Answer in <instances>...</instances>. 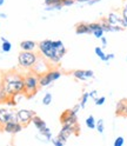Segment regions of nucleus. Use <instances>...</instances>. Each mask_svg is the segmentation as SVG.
I'll use <instances>...</instances> for the list:
<instances>
[{
    "label": "nucleus",
    "instance_id": "f03ea898",
    "mask_svg": "<svg viewBox=\"0 0 127 146\" xmlns=\"http://www.w3.org/2000/svg\"><path fill=\"white\" fill-rule=\"evenodd\" d=\"M1 83L5 86L10 96H17L25 93V81L24 76L17 72H7L3 76Z\"/></svg>",
    "mask_w": 127,
    "mask_h": 146
},
{
    "label": "nucleus",
    "instance_id": "bb28decb",
    "mask_svg": "<svg viewBox=\"0 0 127 146\" xmlns=\"http://www.w3.org/2000/svg\"><path fill=\"white\" fill-rule=\"evenodd\" d=\"M52 100H53V96H52V93H46L44 96V98H42V100H41V103L45 105V106H48V105H51L52 104Z\"/></svg>",
    "mask_w": 127,
    "mask_h": 146
},
{
    "label": "nucleus",
    "instance_id": "c756f323",
    "mask_svg": "<svg viewBox=\"0 0 127 146\" xmlns=\"http://www.w3.org/2000/svg\"><path fill=\"white\" fill-rule=\"evenodd\" d=\"M124 144H125L124 137H116L115 140H114V143H113L114 146H124Z\"/></svg>",
    "mask_w": 127,
    "mask_h": 146
},
{
    "label": "nucleus",
    "instance_id": "72a5a7b5",
    "mask_svg": "<svg viewBox=\"0 0 127 146\" xmlns=\"http://www.w3.org/2000/svg\"><path fill=\"white\" fill-rule=\"evenodd\" d=\"M89 98L93 100V102H95L97 98H98V91L97 90H93V91H91L89 92Z\"/></svg>",
    "mask_w": 127,
    "mask_h": 146
},
{
    "label": "nucleus",
    "instance_id": "4468645a",
    "mask_svg": "<svg viewBox=\"0 0 127 146\" xmlns=\"http://www.w3.org/2000/svg\"><path fill=\"white\" fill-rule=\"evenodd\" d=\"M99 23H100V25L103 27V30L105 31V33H114V32H121V31H124V29H122V27H120V26H113V25H111L110 23H108L107 18H103V19Z\"/></svg>",
    "mask_w": 127,
    "mask_h": 146
},
{
    "label": "nucleus",
    "instance_id": "f8f14e48",
    "mask_svg": "<svg viewBox=\"0 0 127 146\" xmlns=\"http://www.w3.org/2000/svg\"><path fill=\"white\" fill-rule=\"evenodd\" d=\"M72 76L80 81H86L94 78V72L92 70H75L72 72Z\"/></svg>",
    "mask_w": 127,
    "mask_h": 146
},
{
    "label": "nucleus",
    "instance_id": "e433bc0d",
    "mask_svg": "<svg viewBox=\"0 0 127 146\" xmlns=\"http://www.w3.org/2000/svg\"><path fill=\"white\" fill-rule=\"evenodd\" d=\"M100 40H101V47L103 48H106L107 47V38L105 35H103L101 38H100Z\"/></svg>",
    "mask_w": 127,
    "mask_h": 146
},
{
    "label": "nucleus",
    "instance_id": "4c0bfd02",
    "mask_svg": "<svg viewBox=\"0 0 127 146\" xmlns=\"http://www.w3.org/2000/svg\"><path fill=\"white\" fill-rule=\"evenodd\" d=\"M101 1H104V0H89V1L87 3V5L88 6H93V5L99 4V3H101Z\"/></svg>",
    "mask_w": 127,
    "mask_h": 146
},
{
    "label": "nucleus",
    "instance_id": "39448f33",
    "mask_svg": "<svg viewBox=\"0 0 127 146\" xmlns=\"http://www.w3.org/2000/svg\"><path fill=\"white\" fill-rule=\"evenodd\" d=\"M61 78V72L59 70H48L47 72L39 76V85L40 87H47L54 81H57Z\"/></svg>",
    "mask_w": 127,
    "mask_h": 146
},
{
    "label": "nucleus",
    "instance_id": "79ce46f5",
    "mask_svg": "<svg viewBox=\"0 0 127 146\" xmlns=\"http://www.w3.org/2000/svg\"><path fill=\"white\" fill-rule=\"evenodd\" d=\"M75 1L77 3H80V4H87L89 0H75Z\"/></svg>",
    "mask_w": 127,
    "mask_h": 146
},
{
    "label": "nucleus",
    "instance_id": "c85d7f7f",
    "mask_svg": "<svg viewBox=\"0 0 127 146\" xmlns=\"http://www.w3.org/2000/svg\"><path fill=\"white\" fill-rule=\"evenodd\" d=\"M7 106H10V107H15L18 102H17V99H15V96H10V98H8L6 100V103H5Z\"/></svg>",
    "mask_w": 127,
    "mask_h": 146
},
{
    "label": "nucleus",
    "instance_id": "7ed1b4c3",
    "mask_svg": "<svg viewBox=\"0 0 127 146\" xmlns=\"http://www.w3.org/2000/svg\"><path fill=\"white\" fill-rule=\"evenodd\" d=\"M24 81H25V97L27 99H31L38 93L40 88L39 74L35 72L27 73L26 76H24Z\"/></svg>",
    "mask_w": 127,
    "mask_h": 146
},
{
    "label": "nucleus",
    "instance_id": "20e7f679",
    "mask_svg": "<svg viewBox=\"0 0 127 146\" xmlns=\"http://www.w3.org/2000/svg\"><path fill=\"white\" fill-rule=\"evenodd\" d=\"M39 58V53H35L33 51H21L18 54V65L21 68L31 70L35 65Z\"/></svg>",
    "mask_w": 127,
    "mask_h": 146
},
{
    "label": "nucleus",
    "instance_id": "f3484780",
    "mask_svg": "<svg viewBox=\"0 0 127 146\" xmlns=\"http://www.w3.org/2000/svg\"><path fill=\"white\" fill-rule=\"evenodd\" d=\"M20 48L21 51H35V48H38V42L34 40H22L20 42Z\"/></svg>",
    "mask_w": 127,
    "mask_h": 146
},
{
    "label": "nucleus",
    "instance_id": "aec40b11",
    "mask_svg": "<svg viewBox=\"0 0 127 146\" xmlns=\"http://www.w3.org/2000/svg\"><path fill=\"white\" fill-rule=\"evenodd\" d=\"M39 135L44 137V143H51V139L53 138V135H52V131L50 127H45V129L40 130L39 131Z\"/></svg>",
    "mask_w": 127,
    "mask_h": 146
},
{
    "label": "nucleus",
    "instance_id": "a878e982",
    "mask_svg": "<svg viewBox=\"0 0 127 146\" xmlns=\"http://www.w3.org/2000/svg\"><path fill=\"white\" fill-rule=\"evenodd\" d=\"M88 99H89V92H84L83 96H81V99H80V107L81 108H85L86 107V104L88 102Z\"/></svg>",
    "mask_w": 127,
    "mask_h": 146
},
{
    "label": "nucleus",
    "instance_id": "393cba45",
    "mask_svg": "<svg viewBox=\"0 0 127 146\" xmlns=\"http://www.w3.org/2000/svg\"><path fill=\"white\" fill-rule=\"evenodd\" d=\"M62 5H59V4H52L50 6H45L44 10L46 11V12H54V11H60L62 10Z\"/></svg>",
    "mask_w": 127,
    "mask_h": 146
},
{
    "label": "nucleus",
    "instance_id": "58836bf2",
    "mask_svg": "<svg viewBox=\"0 0 127 146\" xmlns=\"http://www.w3.org/2000/svg\"><path fill=\"white\" fill-rule=\"evenodd\" d=\"M72 110H73V111L75 112V113H78L80 110H81V107H80V104H75L73 107H72Z\"/></svg>",
    "mask_w": 127,
    "mask_h": 146
},
{
    "label": "nucleus",
    "instance_id": "b1692460",
    "mask_svg": "<svg viewBox=\"0 0 127 146\" xmlns=\"http://www.w3.org/2000/svg\"><path fill=\"white\" fill-rule=\"evenodd\" d=\"M94 52H95V56H97L99 59H100V60H103V61L106 60V53H105V51H104L103 47H100V46L95 47V48H94Z\"/></svg>",
    "mask_w": 127,
    "mask_h": 146
},
{
    "label": "nucleus",
    "instance_id": "cd10ccee",
    "mask_svg": "<svg viewBox=\"0 0 127 146\" xmlns=\"http://www.w3.org/2000/svg\"><path fill=\"white\" fill-rule=\"evenodd\" d=\"M95 130L99 132V133H104V131H105V123H104V120L103 119H99V120H97V125H95Z\"/></svg>",
    "mask_w": 127,
    "mask_h": 146
},
{
    "label": "nucleus",
    "instance_id": "f704fd0d",
    "mask_svg": "<svg viewBox=\"0 0 127 146\" xmlns=\"http://www.w3.org/2000/svg\"><path fill=\"white\" fill-rule=\"evenodd\" d=\"M121 15H122V18L126 20V23H127V3L124 5V7H122V10H121Z\"/></svg>",
    "mask_w": 127,
    "mask_h": 146
},
{
    "label": "nucleus",
    "instance_id": "a19ab883",
    "mask_svg": "<svg viewBox=\"0 0 127 146\" xmlns=\"http://www.w3.org/2000/svg\"><path fill=\"white\" fill-rule=\"evenodd\" d=\"M0 19H7V14L0 12Z\"/></svg>",
    "mask_w": 127,
    "mask_h": 146
},
{
    "label": "nucleus",
    "instance_id": "2eb2a0df",
    "mask_svg": "<svg viewBox=\"0 0 127 146\" xmlns=\"http://www.w3.org/2000/svg\"><path fill=\"white\" fill-rule=\"evenodd\" d=\"M88 25H89L91 32H92V34L95 36L97 39H100L101 36L105 34V31L103 30L100 23H88Z\"/></svg>",
    "mask_w": 127,
    "mask_h": 146
},
{
    "label": "nucleus",
    "instance_id": "473e14b6",
    "mask_svg": "<svg viewBox=\"0 0 127 146\" xmlns=\"http://www.w3.org/2000/svg\"><path fill=\"white\" fill-rule=\"evenodd\" d=\"M75 4V0H62V6L64 7H69Z\"/></svg>",
    "mask_w": 127,
    "mask_h": 146
},
{
    "label": "nucleus",
    "instance_id": "7c9ffc66",
    "mask_svg": "<svg viewBox=\"0 0 127 146\" xmlns=\"http://www.w3.org/2000/svg\"><path fill=\"white\" fill-rule=\"evenodd\" d=\"M51 143H52L54 146H64V145H65V143L61 141V140L58 138V137H56V138H52V139H51Z\"/></svg>",
    "mask_w": 127,
    "mask_h": 146
},
{
    "label": "nucleus",
    "instance_id": "ddd939ff",
    "mask_svg": "<svg viewBox=\"0 0 127 146\" xmlns=\"http://www.w3.org/2000/svg\"><path fill=\"white\" fill-rule=\"evenodd\" d=\"M48 64H47V61L45 60V58L44 57H41L40 54H39V58H38V60H37V62H35V65L33 66V72H35V73H38V74L40 76V74H42V73H45L46 71H48Z\"/></svg>",
    "mask_w": 127,
    "mask_h": 146
},
{
    "label": "nucleus",
    "instance_id": "6ab92c4d",
    "mask_svg": "<svg viewBox=\"0 0 127 146\" xmlns=\"http://www.w3.org/2000/svg\"><path fill=\"white\" fill-rule=\"evenodd\" d=\"M32 123H33V125L35 126V129H37L38 131H40V130L45 129V127L47 126L46 121H45V120L42 119V118H40L39 115H37V114H35V115L33 117V119H32Z\"/></svg>",
    "mask_w": 127,
    "mask_h": 146
},
{
    "label": "nucleus",
    "instance_id": "4be33fe9",
    "mask_svg": "<svg viewBox=\"0 0 127 146\" xmlns=\"http://www.w3.org/2000/svg\"><path fill=\"white\" fill-rule=\"evenodd\" d=\"M10 98V94L7 93V91L5 88V86L3 85V83H0V103H6V100Z\"/></svg>",
    "mask_w": 127,
    "mask_h": 146
},
{
    "label": "nucleus",
    "instance_id": "dca6fc26",
    "mask_svg": "<svg viewBox=\"0 0 127 146\" xmlns=\"http://www.w3.org/2000/svg\"><path fill=\"white\" fill-rule=\"evenodd\" d=\"M75 34H78V35L92 34L88 23H79V24H77V26H75Z\"/></svg>",
    "mask_w": 127,
    "mask_h": 146
},
{
    "label": "nucleus",
    "instance_id": "6e6552de",
    "mask_svg": "<svg viewBox=\"0 0 127 146\" xmlns=\"http://www.w3.org/2000/svg\"><path fill=\"white\" fill-rule=\"evenodd\" d=\"M60 121H61V125H64V124L75 125V124H78V113H75L72 108H68L61 113Z\"/></svg>",
    "mask_w": 127,
    "mask_h": 146
},
{
    "label": "nucleus",
    "instance_id": "5701e85b",
    "mask_svg": "<svg viewBox=\"0 0 127 146\" xmlns=\"http://www.w3.org/2000/svg\"><path fill=\"white\" fill-rule=\"evenodd\" d=\"M86 126L91 130H94L95 129V125H97V121H95V118L93 115H88L86 118Z\"/></svg>",
    "mask_w": 127,
    "mask_h": 146
},
{
    "label": "nucleus",
    "instance_id": "f257e3e1",
    "mask_svg": "<svg viewBox=\"0 0 127 146\" xmlns=\"http://www.w3.org/2000/svg\"><path fill=\"white\" fill-rule=\"evenodd\" d=\"M39 54L45 59L50 60V62L57 65L66 54L67 50L61 40H51L45 39L38 42Z\"/></svg>",
    "mask_w": 127,
    "mask_h": 146
},
{
    "label": "nucleus",
    "instance_id": "0eeeda50",
    "mask_svg": "<svg viewBox=\"0 0 127 146\" xmlns=\"http://www.w3.org/2000/svg\"><path fill=\"white\" fill-rule=\"evenodd\" d=\"M18 114V121L20 124H22L24 126H27L32 123L33 117L35 115V112L33 110H27V108H21L17 111Z\"/></svg>",
    "mask_w": 127,
    "mask_h": 146
},
{
    "label": "nucleus",
    "instance_id": "a211bd4d",
    "mask_svg": "<svg viewBox=\"0 0 127 146\" xmlns=\"http://www.w3.org/2000/svg\"><path fill=\"white\" fill-rule=\"evenodd\" d=\"M126 106H127V99H120L115 105V114L116 115H124Z\"/></svg>",
    "mask_w": 127,
    "mask_h": 146
},
{
    "label": "nucleus",
    "instance_id": "c03bdc74",
    "mask_svg": "<svg viewBox=\"0 0 127 146\" xmlns=\"http://www.w3.org/2000/svg\"><path fill=\"white\" fill-rule=\"evenodd\" d=\"M124 115H126V117H127V106H126V110H125V113H124Z\"/></svg>",
    "mask_w": 127,
    "mask_h": 146
},
{
    "label": "nucleus",
    "instance_id": "ea45409f",
    "mask_svg": "<svg viewBox=\"0 0 127 146\" xmlns=\"http://www.w3.org/2000/svg\"><path fill=\"white\" fill-rule=\"evenodd\" d=\"M54 3V0H45V6H50Z\"/></svg>",
    "mask_w": 127,
    "mask_h": 146
},
{
    "label": "nucleus",
    "instance_id": "9b49d317",
    "mask_svg": "<svg viewBox=\"0 0 127 146\" xmlns=\"http://www.w3.org/2000/svg\"><path fill=\"white\" fill-rule=\"evenodd\" d=\"M71 135H74V125H66V124H64L57 137L61 141H64L66 144Z\"/></svg>",
    "mask_w": 127,
    "mask_h": 146
},
{
    "label": "nucleus",
    "instance_id": "412c9836",
    "mask_svg": "<svg viewBox=\"0 0 127 146\" xmlns=\"http://www.w3.org/2000/svg\"><path fill=\"white\" fill-rule=\"evenodd\" d=\"M0 40H1V52L3 53H8V52H11L12 50V44L11 41L6 39L5 36H0Z\"/></svg>",
    "mask_w": 127,
    "mask_h": 146
},
{
    "label": "nucleus",
    "instance_id": "1a4fd4ad",
    "mask_svg": "<svg viewBox=\"0 0 127 146\" xmlns=\"http://www.w3.org/2000/svg\"><path fill=\"white\" fill-rule=\"evenodd\" d=\"M106 18H107L108 23H110L111 25H113V26H120V27H122L124 30H127V23H126V20L122 18V15L119 14L118 12L108 13V15Z\"/></svg>",
    "mask_w": 127,
    "mask_h": 146
},
{
    "label": "nucleus",
    "instance_id": "c9c22d12",
    "mask_svg": "<svg viewBox=\"0 0 127 146\" xmlns=\"http://www.w3.org/2000/svg\"><path fill=\"white\" fill-rule=\"evenodd\" d=\"M114 57H115L114 53H107V54H106V60H105V62L108 65V64H110V60L114 59Z\"/></svg>",
    "mask_w": 127,
    "mask_h": 146
},
{
    "label": "nucleus",
    "instance_id": "9d476101",
    "mask_svg": "<svg viewBox=\"0 0 127 146\" xmlns=\"http://www.w3.org/2000/svg\"><path fill=\"white\" fill-rule=\"evenodd\" d=\"M24 125L20 124L19 121H8L6 123L3 127H1V130L6 133H10V134H17V133H19L24 130Z\"/></svg>",
    "mask_w": 127,
    "mask_h": 146
},
{
    "label": "nucleus",
    "instance_id": "2f4dec72",
    "mask_svg": "<svg viewBox=\"0 0 127 146\" xmlns=\"http://www.w3.org/2000/svg\"><path fill=\"white\" fill-rule=\"evenodd\" d=\"M105 103H106V97H98L97 100L94 102V104H95L97 106H101V105H104Z\"/></svg>",
    "mask_w": 127,
    "mask_h": 146
},
{
    "label": "nucleus",
    "instance_id": "37998d69",
    "mask_svg": "<svg viewBox=\"0 0 127 146\" xmlns=\"http://www.w3.org/2000/svg\"><path fill=\"white\" fill-rule=\"evenodd\" d=\"M5 4V0H0V6H3Z\"/></svg>",
    "mask_w": 127,
    "mask_h": 146
},
{
    "label": "nucleus",
    "instance_id": "423d86ee",
    "mask_svg": "<svg viewBox=\"0 0 127 146\" xmlns=\"http://www.w3.org/2000/svg\"><path fill=\"white\" fill-rule=\"evenodd\" d=\"M8 121H18V114L14 108L0 107V127H3Z\"/></svg>",
    "mask_w": 127,
    "mask_h": 146
}]
</instances>
